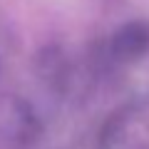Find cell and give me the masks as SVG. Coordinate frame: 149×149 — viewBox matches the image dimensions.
<instances>
[{"mask_svg":"<svg viewBox=\"0 0 149 149\" xmlns=\"http://www.w3.org/2000/svg\"><path fill=\"white\" fill-rule=\"evenodd\" d=\"M147 45H149V32H147L144 25H137V22L134 25H127L117 35V40H114V50L124 60H132L137 55H142L147 50Z\"/></svg>","mask_w":149,"mask_h":149,"instance_id":"obj_1","label":"cell"}]
</instances>
